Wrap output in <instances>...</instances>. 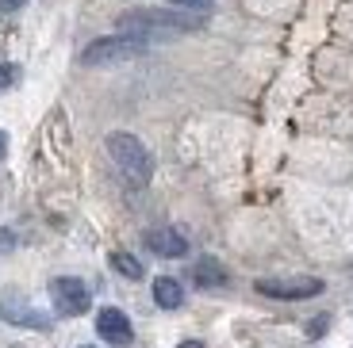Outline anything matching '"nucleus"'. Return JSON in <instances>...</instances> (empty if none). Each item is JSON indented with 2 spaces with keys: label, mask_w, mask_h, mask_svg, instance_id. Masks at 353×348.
I'll return each mask as SVG.
<instances>
[{
  "label": "nucleus",
  "mask_w": 353,
  "mask_h": 348,
  "mask_svg": "<svg viewBox=\"0 0 353 348\" xmlns=\"http://www.w3.org/2000/svg\"><path fill=\"white\" fill-rule=\"evenodd\" d=\"M196 27H200V19L173 16V12H158V8L127 12V16L119 19V31H123V35L146 39V43H154V39H169V35H188V31H196Z\"/></svg>",
  "instance_id": "f257e3e1"
},
{
  "label": "nucleus",
  "mask_w": 353,
  "mask_h": 348,
  "mask_svg": "<svg viewBox=\"0 0 353 348\" xmlns=\"http://www.w3.org/2000/svg\"><path fill=\"white\" fill-rule=\"evenodd\" d=\"M108 153H112V161H115V168L123 173V180L131 184V188H142V184L150 180V173H154V161H150V153H146V146H142L134 134H127V131H115L112 138H108Z\"/></svg>",
  "instance_id": "f03ea898"
},
{
  "label": "nucleus",
  "mask_w": 353,
  "mask_h": 348,
  "mask_svg": "<svg viewBox=\"0 0 353 348\" xmlns=\"http://www.w3.org/2000/svg\"><path fill=\"white\" fill-rule=\"evenodd\" d=\"M146 39H134V35H119L115 39H97V43L88 46L85 54H81V61L85 65H108V61H131V58H139V54H146Z\"/></svg>",
  "instance_id": "7ed1b4c3"
},
{
  "label": "nucleus",
  "mask_w": 353,
  "mask_h": 348,
  "mask_svg": "<svg viewBox=\"0 0 353 348\" xmlns=\"http://www.w3.org/2000/svg\"><path fill=\"white\" fill-rule=\"evenodd\" d=\"M50 303L58 314H65V318H77V314L88 310V303H92V295H88L85 279L77 276H58L50 283Z\"/></svg>",
  "instance_id": "20e7f679"
},
{
  "label": "nucleus",
  "mask_w": 353,
  "mask_h": 348,
  "mask_svg": "<svg viewBox=\"0 0 353 348\" xmlns=\"http://www.w3.org/2000/svg\"><path fill=\"white\" fill-rule=\"evenodd\" d=\"M257 291L269 298H311L323 291V279L296 276V279H257Z\"/></svg>",
  "instance_id": "39448f33"
},
{
  "label": "nucleus",
  "mask_w": 353,
  "mask_h": 348,
  "mask_svg": "<svg viewBox=\"0 0 353 348\" xmlns=\"http://www.w3.org/2000/svg\"><path fill=\"white\" fill-rule=\"evenodd\" d=\"M0 314H4V322H8V325H31V329H46V314H39L23 295L16 298V291H4V295H0Z\"/></svg>",
  "instance_id": "423d86ee"
},
{
  "label": "nucleus",
  "mask_w": 353,
  "mask_h": 348,
  "mask_svg": "<svg viewBox=\"0 0 353 348\" xmlns=\"http://www.w3.org/2000/svg\"><path fill=\"white\" fill-rule=\"evenodd\" d=\"M97 333L108 340V345H131V337H134L127 314L115 310V306H104V310L97 314Z\"/></svg>",
  "instance_id": "0eeeda50"
},
{
  "label": "nucleus",
  "mask_w": 353,
  "mask_h": 348,
  "mask_svg": "<svg viewBox=\"0 0 353 348\" xmlns=\"http://www.w3.org/2000/svg\"><path fill=\"white\" fill-rule=\"evenodd\" d=\"M146 245H150V252H158V257H185L188 252V241L169 226L150 230V234H146Z\"/></svg>",
  "instance_id": "6e6552de"
},
{
  "label": "nucleus",
  "mask_w": 353,
  "mask_h": 348,
  "mask_svg": "<svg viewBox=\"0 0 353 348\" xmlns=\"http://www.w3.org/2000/svg\"><path fill=\"white\" fill-rule=\"evenodd\" d=\"M154 303H158L161 310H176V306L185 303V291H181V283H176L173 276H158L154 279Z\"/></svg>",
  "instance_id": "1a4fd4ad"
},
{
  "label": "nucleus",
  "mask_w": 353,
  "mask_h": 348,
  "mask_svg": "<svg viewBox=\"0 0 353 348\" xmlns=\"http://www.w3.org/2000/svg\"><path fill=\"white\" fill-rule=\"evenodd\" d=\"M192 279L200 283V287H223V283H227V272H223V264H219V261L203 257V261L192 268Z\"/></svg>",
  "instance_id": "9d476101"
},
{
  "label": "nucleus",
  "mask_w": 353,
  "mask_h": 348,
  "mask_svg": "<svg viewBox=\"0 0 353 348\" xmlns=\"http://www.w3.org/2000/svg\"><path fill=\"white\" fill-rule=\"evenodd\" d=\"M108 261H112V268H115V272H123L127 279H142V264L134 261L131 252H123V249H115L112 257H108Z\"/></svg>",
  "instance_id": "9b49d317"
},
{
  "label": "nucleus",
  "mask_w": 353,
  "mask_h": 348,
  "mask_svg": "<svg viewBox=\"0 0 353 348\" xmlns=\"http://www.w3.org/2000/svg\"><path fill=\"white\" fill-rule=\"evenodd\" d=\"M169 4H176V8H192V12H208L215 0H169Z\"/></svg>",
  "instance_id": "f8f14e48"
},
{
  "label": "nucleus",
  "mask_w": 353,
  "mask_h": 348,
  "mask_svg": "<svg viewBox=\"0 0 353 348\" xmlns=\"http://www.w3.org/2000/svg\"><path fill=\"white\" fill-rule=\"evenodd\" d=\"M12 249H16V234L0 226V252H12Z\"/></svg>",
  "instance_id": "ddd939ff"
},
{
  "label": "nucleus",
  "mask_w": 353,
  "mask_h": 348,
  "mask_svg": "<svg viewBox=\"0 0 353 348\" xmlns=\"http://www.w3.org/2000/svg\"><path fill=\"white\" fill-rule=\"evenodd\" d=\"M12 73H16L12 65H0V85H12Z\"/></svg>",
  "instance_id": "4468645a"
},
{
  "label": "nucleus",
  "mask_w": 353,
  "mask_h": 348,
  "mask_svg": "<svg viewBox=\"0 0 353 348\" xmlns=\"http://www.w3.org/2000/svg\"><path fill=\"white\" fill-rule=\"evenodd\" d=\"M19 4H23V0H0V8H4V12H16Z\"/></svg>",
  "instance_id": "2eb2a0df"
},
{
  "label": "nucleus",
  "mask_w": 353,
  "mask_h": 348,
  "mask_svg": "<svg viewBox=\"0 0 353 348\" xmlns=\"http://www.w3.org/2000/svg\"><path fill=\"white\" fill-rule=\"evenodd\" d=\"M4 153H8V142H4V131H0V161H4Z\"/></svg>",
  "instance_id": "dca6fc26"
},
{
  "label": "nucleus",
  "mask_w": 353,
  "mask_h": 348,
  "mask_svg": "<svg viewBox=\"0 0 353 348\" xmlns=\"http://www.w3.org/2000/svg\"><path fill=\"white\" fill-rule=\"evenodd\" d=\"M181 348H203V345H200V340H185Z\"/></svg>",
  "instance_id": "f3484780"
},
{
  "label": "nucleus",
  "mask_w": 353,
  "mask_h": 348,
  "mask_svg": "<svg viewBox=\"0 0 353 348\" xmlns=\"http://www.w3.org/2000/svg\"><path fill=\"white\" fill-rule=\"evenodd\" d=\"M85 348H88V345H85Z\"/></svg>",
  "instance_id": "a211bd4d"
}]
</instances>
